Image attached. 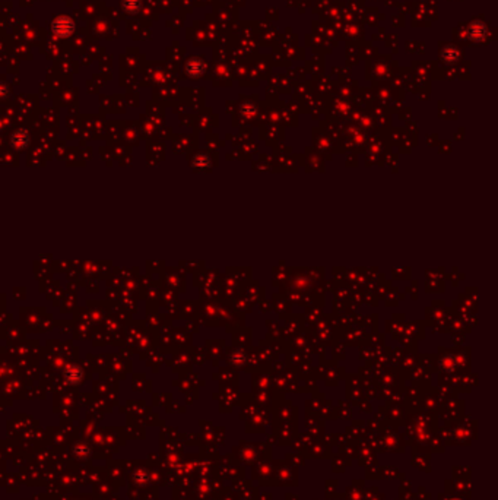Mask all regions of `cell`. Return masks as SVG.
<instances>
[{
	"label": "cell",
	"instance_id": "1",
	"mask_svg": "<svg viewBox=\"0 0 498 500\" xmlns=\"http://www.w3.org/2000/svg\"><path fill=\"white\" fill-rule=\"evenodd\" d=\"M53 30L57 35H62V37H66L69 34L73 31V22L67 18H60L53 23Z\"/></svg>",
	"mask_w": 498,
	"mask_h": 500
}]
</instances>
